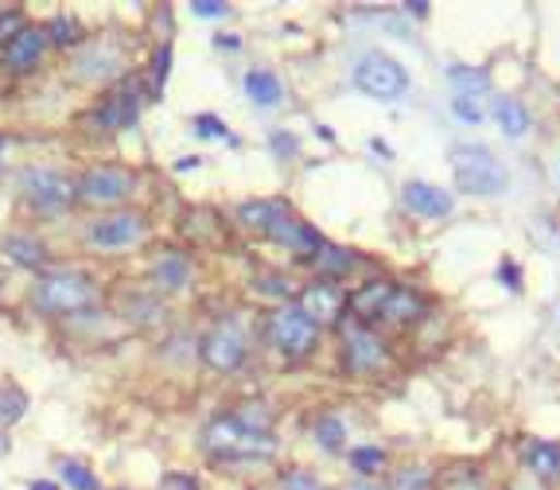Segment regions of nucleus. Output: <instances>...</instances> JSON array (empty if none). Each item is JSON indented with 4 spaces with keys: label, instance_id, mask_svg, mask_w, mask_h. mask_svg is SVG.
I'll return each instance as SVG.
<instances>
[{
    "label": "nucleus",
    "instance_id": "obj_25",
    "mask_svg": "<svg viewBox=\"0 0 560 490\" xmlns=\"http://www.w3.org/2000/svg\"><path fill=\"white\" fill-rule=\"evenodd\" d=\"M452 82L459 94L455 97H475L479 90H487V70L482 67H452Z\"/></svg>",
    "mask_w": 560,
    "mask_h": 490
},
{
    "label": "nucleus",
    "instance_id": "obj_21",
    "mask_svg": "<svg viewBox=\"0 0 560 490\" xmlns=\"http://www.w3.org/2000/svg\"><path fill=\"white\" fill-rule=\"evenodd\" d=\"M245 94L254 97L261 109H269V105H277L284 97V90H280V79H272L269 70H249L245 74Z\"/></svg>",
    "mask_w": 560,
    "mask_h": 490
},
{
    "label": "nucleus",
    "instance_id": "obj_20",
    "mask_svg": "<svg viewBox=\"0 0 560 490\" xmlns=\"http://www.w3.org/2000/svg\"><path fill=\"white\" fill-rule=\"evenodd\" d=\"M490 109H494V121L506 129V137H522L529 129V114H525V105L514 94H499Z\"/></svg>",
    "mask_w": 560,
    "mask_h": 490
},
{
    "label": "nucleus",
    "instance_id": "obj_41",
    "mask_svg": "<svg viewBox=\"0 0 560 490\" xmlns=\"http://www.w3.org/2000/svg\"><path fill=\"white\" fill-rule=\"evenodd\" d=\"M0 452H4V444H0Z\"/></svg>",
    "mask_w": 560,
    "mask_h": 490
},
{
    "label": "nucleus",
    "instance_id": "obj_9",
    "mask_svg": "<svg viewBox=\"0 0 560 490\" xmlns=\"http://www.w3.org/2000/svg\"><path fill=\"white\" fill-rule=\"evenodd\" d=\"M269 339L284 354H292V359H304V354L315 350V342H319V327L300 307H280V312L269 315Z\"/></svg>",
    "mask_w": 560,
    "mask_h": 490
},
{
    "label": "nucleus",
    "instance_id": "obj_23",
    "mask_svg": "<svg viewBox=\"0 0 560 490\" xmlns=\"http://www.w3.org/2000/svg\"><path fill=\"white\" fill-rule=\"evenodd\" d=\"M59 479L67 482L70 490H102L97 475L90 471L86 464H79V459H59Z\"/></svg>",
    "mask_w": 560,
    "mask_h": 490
},
{
    "label": "nucleus",
    "instance_id": "obj_19",
    "mask_svg": "<svg viewBox=\"0 0 560 490\" xmlns=\"http://www.w3.org/2000/svg\"><path fill=\"white\" fill-rule=\"evenodd\" d=\"M389 292H394V284H385V280H377V284H366L362 292H354V296L347 300V307H350L354 315H359V319H382Z\"/></svg>",
    "mask_w": 560,
    "mask_h": 490
},
{
    "label": "nucleus",
    "instance_id": "obj_14",
    "mask_svg": "<svg viewBox=\"0 0 560 490\" xmlns=\"http://www.w3.org/2000/svg\"><path fill=\"white\" fill-rule=\"evenodd\" d=\"M401 202L412 210V214H420V219H447V214L455 210L452 195H447L444 187L420 184V179H412V184L401 187Z\"/></svg>",
    "mask_w": 560,
    "mask_h": 490
},
{
    "label": "nucleus",
    "instance_id": "obj_2",
    "mask_svg": "<svg viewBox=\"0 0 560 490\" xmlns=\"http://www.w3.org/2000/svg\"><path fill=\"white\" fill-rule=\"evenodd\" d=\"M242 222L257 226L261 234H269L272 242L289 245V249H296V254H315V249L324 245V237L315 234L312 226H304V222H300L296 214L289 210V202H284V199L245 202V207H242Z\"/></svg>",
    "mask_w": 560,
    "mask_h": 490
},
{
    "label": "nucleus",
    "instance_id": "obj_10",
    "mask_svg": "<svg viewBox=\"0 0 560 490\" xmlns=\"http://www.w3.org/2000/svg\"><path fill=\"white\" fill-rule=\"evenodd\" d=\"M245 350H249V342H245V331L234 319L214 324L202 335V362H207L210 370H219V374H234L245 362Z\"/></svg>",
    "mask_w": 560,
    "mask_h": 490
},
{
    "label": "nucleus",
    "instance_id": "obj_38",
    "mask_svg": "<svg viewBox=\"0 0 560 490\" xmlns=\"http://www.w3.org/2000/svg\"><path fill=\"white\" fill-rule=\"evenodd\" d=\"M214 47H222V51H237L242 44H237V35H222V39Z\"/></svg>",
    "mask_w": 560,
    "mask_h": 490
},
{
    "label": "nucleus",
    "instance_id": "obj_32",
    "mask_svg": "<svg viewBox=\"0 0 560 490\" xmlns=\"http://www.w3.org/2000/svg\"><path fill=\"white\" fill-rule=\"evenodd\" d=\"M455 117H459V121H467V125H479L482 121V109H479V102H475V97H455Z\"/></svg>",
    "mask_w": 560,
    "mask_h": 490
},
{
    "label": "nucleus",
    "instance_id": "obj_8",
    "mask_svg": "<svg viewBox=\"0 0 560 490\" xmlns=\"http://www.w3.org/2000/svg\"><path fill=\"white\" fill-rule=\"evenodd\" d=\"M137 191V175L121 164H97L86 167L79 179V202L86 207H114V202H125Z\"/></svg>",
    "mask_w": 560,
    "mask_h": 490
},
{
    "label": "nucleus",
    "instance_id": "obj_35",
    "mask_svg": "<svg viewBox=\"0 0 560 490\" xmlns=\"http://www.w3.org/2000/svg\"><path fill=\"white\" fill-rule=\"evenodd\" d=\"M20 27H24V16H20V12H9V16L0 20V47H9L12 35H16Z\"/></svg>",
    "mask_w": 560,
    "mask_h": 490
},
{
    "label": "nucleus",
    "instance_id": "obj_6",
    "mask_svg": "<svg viewBox=\"0 0 560 490\" xmlns=\"http://www.w3.org/2000/svg\"><path fill=\"white\" fill-rule=\"evenodd\" d=\"M149 234V222L140 219L137 210H109V214H97V219L86 222L82 237H86L90 249H102V254H121V249H132V245L144 242Z\"/></svg>",
    "mask_w": 560,
    "mask_h": 490
},
{
    "label": "nucleus",
    "instance_id": "obj_4",
    "mask_svg": "<svg viewBox=\"0 0 560 490\" xmlns=\"http://www.w3.org/2000/svg\"><path fill=\"white\" fill-rule=\"evenodd\" d=\"M20 191H24V202L35 214L55 219V214H62V210L79 202V179H70L59 167H27L20 175Z\"/></svg>",
    "mask_w": 560,
    "mask_h": 490
},
{
    "label": "nucleus",
    "instance_id": "obj_28",
    "mask_svg": "<svg viewBox=\"0 0 560 490\" xmlns=\"http://www.w3.org/2000/svg\"><path fill=\"white\" fill-rule=\"evenodd\" d=\"M315 440H319L327 452H342V444H347V424H342L339 417H324L315 424Z\"/></svg>",
    "mask_w": 560,
    "mask_h": 490
},
{
    "label": "nucleus",
    "instance_id": "obj_15",
    "mask_svg": "<svg viewBox=\"0 0 560 490\" xmlns=\"http://www.w3.org/2000/svg\"><path fill=\"white\" fill-rule=\"evenodd\" d=\"M137 114H140V97H137V90L132 86H121L117 94H109L102 102V109H97V125L102 129H125V125H132L137 121Z\"/></svg>",
    "mask_w": 560,
    "mask_h": 490
},
{
    "label": "nucleus",
    "instance_id": "obj_30",
    "mask_svg": "<svg viewBox=\"0 0 560 490\" xmlns=\"http://www.w3.org/2000/svg\"><path fill=\"white\" fill-rule=\"evenodd\" d=\"M167 62H172V51L167 47H160L156 51V59H152V79H149V86H152V94H164V82H167Z\"/></svg>",
    "mask_w": 560,
    "mask_h": 490
},
{
    "label": "nucleus",
    "instance_id": "obj_3",
    "mask_svg": "<svg viewBox=\"0 0 560 490\" xmlns=\"http://www.w3.org/2000/svg\"><path fill=\"white\" fill-rule=\"evenodd\" d=\"M32 300L47 315H79L97 300V289L94 280L82 277V272L62 269V272H44V277L35 280Z\"/></svg>",
    "mask_w": 560,
    "mask_h": 490
},
{
    "label": "nucleus",
    "instance_id": "obj_29",
    "mask_svg": "<svg viewBox=\"0 0 560 490\" xmlns=\"http://www.w3.org/2000/svg\"><path fill=\"white\" fill-rule=\"evenodd\" d=\"M350 464L359 467L362 475H370V471H377V467L385 464V455L377 452V447H354V452H350Z\"/></svg>",
    "mask_w": 560,
    "mask_h": 490
},
{
    "label": "nucleus",
    "instance_id": "obj_5",
    "mask_svg": "<svg viewBox=\"0 0 560 490\" xmlns=\"http://www.w3.org/2000/svg\"><path fill=\"white\" fill-rule=\"evenodd\" d=\"M452 175L455 187L467 195H499L506 191L510 175L494 152L479 149V144H459L452 149Z\"/></svg>",
    "mask_w": 560,
    "mask_h": 490
},
{
    "label": "nucleus",
    "instance_id": "obj_12",
    "mask_svg": "<svg viewBox=\"0 0 560 490\" xmlns=\"http://www.w3.org/2000/svg\"><path fill=\"white\" fill-rule=\"evenodd\" d=\"M296 307L312 319L315 327H327V324H339L342 307H347V296L335 289L331 280H315V284L304 289V296H300Z\"/></svg>",
    "mask_w": 560,
    "mask_h": 490
},
{
    "label": "nucleus",
    "instance_id": "obj_16",
    "mask_svg": "<svg viewBox=\"0 0 560 490\" xmlns=\"http://www.w3.org/2000/svg\"><path fill=\"white\" fill-rule=\"evenodd\" d=\"M0 254L9 257L12 265H20V269H44L47 257H51V254H47V245L39 242V237H35V234H20V230L4 237Z\"/></svg>",
    "mask_w": 560,
    "mask_h": 490
},
{
    "label": "nucleus",
    "instance_id": "obj_13",
    "mask_svg": "<svg viewBox=\"0 0 560 490\" xmlns=\"http://www.w3.org/2000/svg\"><path fill=\"white\" fill-rule=\"evenodd\" d=\"M47 51H51V35H47V27L24 24L16 35H12V44L4 47V67L32 70V67H39V62H44Z\"/></svg>",
    "mask_w": 560,
    "mask_h": 490
},
{
    "label": "nucleus",
    "instance_id": "obj_31",
    "mask_svg": "<svg viewBox=\"0 0 560 490\" xmlns=\"http://www.w3.org/2000/svg\"><path fill=\"white\" fill-rule=\"evenodd\" d=\"M280 490H324V487H319V479H315L312 471H300L296 467V471L284 475V487Z\"/></svg>",
    "mask_w": 560,
    "mask_h": 490
},
{
    "label": "nucleus",
    "instance_id": "obj_36",
    "mask_svg": "<svg viewBox=\"0 0 560 490\" xmlns=\"http://www.w3.org/2000/svg\"><path fill=\"white\" fill-rule=\"evenodd\" d=\"M499 277H502V284H510V289H517V269H514V261H502Z\"/></svg>",
    "mask_w": 560,
    "mask_h": 490
},
{
    "label": "nucleus",
    "instance_id": "obj_34",
    "mask_svg": "<svg viewBox=\"0 0 560 490\" xmlns=\"http://www.w3.org/2000/svg\"><path fill=\"white\" fill-rule=\"evenodd\" d=\"M191 12H195V16H202V20H222L230 9H226V4H219V0H195Z\"/></svg>",
    "mask_w": 560,
    "mask_h": 490
},
{
    "label": "nucleus",
    "instance_id": "obj_17",
    "mask_svg": "<svg viewBox=\"0 0 560 490\" xmlns=\"http://www.w3.org/2000/svg\"><path fill=\"white\" fill-rule=\"evenodd\" d=\"M522 459L529 464V471L537 475V479L552 482L560 479V447L557 444H545V440H529L522 452Z\"/></svg>",
    "mask_w": 560,
    "mask_h": 490
},
{
    "label": "nucleus",
    "instance_id": "obj_40",
    "mask_svg": "<svg viewBox=\"0 0 560 490\" xmlns=\"http://www.w3.org/2000/svg\"><path fill=\"white\" fill-rule=\"evenodd\" d=\"M350 490H382V487H374V482H359V487H350Z\"/></svg>",
    "mask_w": 560,
    "mask_h": 490
},
{
    "label": "nucleus",
    "instance_id": "obj_22",
    "mask_svg": "<svg viewBox=\"0 0 560 490\" xmlns=\"http://www.w3.org/2000/svg\"><path fill=\"white\" fill-rule=\"evenodd\" d=\"M152 277H156L160 284H167V289H179V284H187V277H191V261L179 254H167L164 261H156Z\"/></svg>",
    "mask_w": 560,
    "mask_h": 490
},
{
    "label": "nucleus",
    "instance_id": "obj_18",
    "mask_svg": "<svg viewBox=\"0 0 560 490\" xmlns=\"http://www.w3.org/2000/svg\"><path fill=\"white\" fill-rule=\"evenodd\" d=\"M424 312H429V304H424L417 292L394 289V292H389V300H385L382 319H389V324H412V319H420Z\"/></svg>",
    "mask_w": 560,
    "mask_h": 490
},
{
    "label": "nucleus",
    "instance_id": "obj_11",
    "mask_svg": "<svg viewBox=\"0 0 560 490\" xmlns=\"http://www.w3.org/2000/svg\"><path fill=\"white\" fill-rule=\"evenodd\" d=\"M342 359H347V366L354 370V374H374V370L385 366L389 354H385L382 339H377L374 331L347 324L342 327Z\"/></svg>",
    "mask_w": 560,
    "mask_h": 490
},
{
    "label": "nucleus",
    "instance_id": "obj_7",
    "mask_svg": "<svg viewBox=\"0 0 560 490\" xmlns=\"http://www.w3.org/2000/svg\"><path fill=\"white\" fill-rule=\"evenodd\" d=\"M354 86L377 102H394L409 90V70L385 51H366L354 62Z\"/></svg>",
    "mask_w": 560,
    "mask_h": 490
},
{
    "label": "nucleus",
    "instance_id": "obj_33",
    "mask_svg": "<svg viewBox=\"0 0 560 490\" xmlns=\"http://www.w3.org/2000/svg\"><path fill=\"white\" fill-rule=\"evenodd\" d=\"M195 132H199V137H230L226 125H222L219 117H210V114L195 117Z\"/></svg>",
    "mask_w": 560,
    "mask_h": 490
},
{
    "label": "nucleus",
    "instance_id": "obj_27",
    "mask_svg": "<svg viewBox=\"0 0 560 490\" xmlns=\"http://www.w3.org/2000/svg\"><path fill=\"white\" fill-rule=\"evenodd\" d=\"M24 409H27L24 389L4 385V389H0V424H16V420L24 417Z\"/></svg>",
    "mask_w": 560,
    "mask_h": 490
},
{
    "label": "nucleus",
    "instance_id": "obj_37",
    "mask_svg": "<svg viewBox=\"0 0 560 490\" xmlns=\"http://www.w3.org/2000/svg\"><path fill=\"white\" fill-rule=\"evenodd\" d=\"M164 490H195V479H184V475H172L164 482Z\"/></svg>",
    "mask_w": 560,
    "mask_h": 490
},
{
    "label": "nucleus",
    "instance_id": "obj_39",
    "mask_svg": "<svg viewBox=\"0 0 560 490\" xmlns=\"http://www.w3.org/2000/svg\"><path fill=\"white\" fill-rule=\"evenodd\" d=\"M27 490H59V482H51V479H35Z\"/></svg>",
    "mask_w": 560,
    "mask_h": 490
},
{
    "label": "nucleus",
    "instance_id": "obj_26",
    "mask_svg": "<svg viewBox=\"0 0 560 490\" xmlns=\"http://www.w3.org/2000/svg\"><path fill=\"white\" fill-rule=\"evenodd\" d=\"M47 35H51V47H74L82 39V24L74 16H55L47 24Z\"/></svg>",
    "mask_w": 560,
    "mask_h": 490
},
{
    "label": "nucleus",
    "instance_id": "obj_24",
    "mask_svg": "<svg viewBox=\"0 0 560 490\" xmlns=\"http://www.w3.org/2000/svg\"><path fill=\"white\" fill-rule=\"evenodd\" d=\"M312 257H315V265H319V272H324V277H342V272L350 269V254H347V249H339V245H331V242L319 245Z\"/></svg>",
    "mask_w": 560,
    "mask_h": 490
},
{
    "label": "nucleus",
    "instance_id": "obj_1",
    "mask_svg": "<svg viewBox=\"0 0 560 490\" xmlns=\"http://www.w3.org/2000/svg\"><path fill=\"white\" fill-rule=\"evenodd\" d=\"M202 452L210 459H265L277 452V440L269 436V429L254 424L249 417H214L202 429Z\"/></svg>",
    "mask_w": 560,
    "mask_h": 490
}]
</instances>
